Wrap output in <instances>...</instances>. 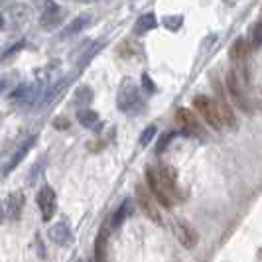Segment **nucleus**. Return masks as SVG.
<instances>
[{"label": "nucleus", "mask_w": 262, "mask_h": 262, "mask_svg": "<svg viewBox=\"0 0 262 262\" xmlns=\"http://www.w3.org/2000/svg\"><path fill=\"white\" fill-rule=\"evenodd\" d=\"M116 105H118V111L128 114V116H136V114H142L144 112V99L140 95L138 85L132 81V79H124L120 83V89H118V97H116Z\"/></svg>", "instance_id": "f257e3e1"}, {"label": "nucleus", "mask_w": 262, "mask_h": 262, "mask_svg": "<svg viewBox=\"0 0 262 262\" xmlns=\"http://www.w3.org/2000/svg\"><path fill=\"white\" fill-rule=\"evenodd\" d=\"M193 107H195V111L201 114V118L205 120L211 128H215V130H221L223 128L219 107H217V101L215 99H211L209 95H197L193 99Z\"/></svg>", "instance_id": "f03ea898"}, {"label": "nucleus", "mask_w": 262, "mask_h": 262, "mask_svg": "<svg viewBox=\"0 0 262 262\" xmlns=\"http://www.w3.org/2000/svg\"><path fill=\"white\" fill-rule=\"evenodd\" d=\"M136 201H138V207L142 209V213L148 217L150 221H154L156 225H164L162 221V215H160V209L156 205V197L152 195V191L148 189V186L144 184H136Z\"/></svg>", "instance_id": "7ed1b4c3"}, {"label": "nucleus", "mask_w": 262, "mask_h": 262, "mask_svg": "<svg viewBox=\"0 0 262 262\" xmlns=\"http://www.w3.org/2000/svg\"><path fill=\"white\" fill-rule=\"evenodd\" d=\"M176 122L182 128V132L187 134V136H193V138H203L205 136L201 120L195 116V112L189 111V109H178L176 111Z\"/></svg>", "instance_id": "20e7f679"}, {"label": "nucleus", "mask_w": 262, "mask_h": 262, "mask_svg": "<svg viewBox=\"0 0 262 262\" xmlns=\"http://www.w3.org/2000/svg\"><path fill=\"white\" fill-rule=\"evenodd\" d=\"M63 8L56 4L54 0H41V14H39V26L43 30H56L57 26L63 22Z\"/></svg>", "instance_id": "39448f33"}, {"label": "nucleus", "mask_w": 262, "mask_h": 262, "mask_svg": "<svg viewBox=\"0 0 262 262\" xmlns=\"http://www.w3.org/2000/svg\"><path fill=\"white\" fill-rule=\"evenodd\" d=\"M146 182H148V189L152 191V195L156 197V201H160L164 207H171L173 197L169 195V191L164 187V184L160 182L158 171H156L154 166H148V168H146Z\"/></svg>", "instance_id": "423d86ee"}, {"label": "nucleus", "mask_w": 262, "mask_h": 262, "mask_svg": "<svg viewBox=\"0 0 262 262\" xmlns=\"http://www.w3.org/2000/svg\"><path fill=\"white\" fill-rule=\"evenodd\" d=\"M56 201H57L56 191L50 186H41V189L37 191V207H39V213H41V219L43 221H50L56 215V209H57Z\"/></svg>", "instance_id": "0eeeda50"}, {"label": "nucleus", "mask_w": 262, "mask_h": 262, "mask_svg": "<svg viewBox=\"0 0 262 262\" xmlns=\"http://www.w3.org/2000/svg\"><path fill=\"white\" fill-rule=\"evenodd\" d=\"M171 227H173V235H176V239L180 241L182 246H186V248H193V246L197 244L199 235H197V231H195L189 223H186V221H173Z\"/></svg>", "instance_id": "6e6552de"}, {"label": "nucleus", "mask_w": 262, "mask_h": 262, "mask_svg": "<svg viewBox=\"0 0 262 262\" xmlns=\"http://www.w3.org/2000/svg\"><path fill=\"white\" fill-rule=\"evenodd\" d=\"M227 89H229V93L233 97V103H235L239 109H243V111H248V109H250V105H248V101H246V95H244L243 91V85L239 83V79H237L235 73L227 75Z\"/></svg>", "instance_id": "1a4fd4ad"}, {"label": "nucleus", "mask_w": 262, "mask_h": 262, "mask_svg": "<svg viewBox=\"0 0 262 262\" xmlns=\"http://www.w3.org/2000/svg\"><path fill=\"white\" fill-rule=\"evenodd\" d=\"M156 171H158L160 182H162L164 187L169 191V195L176 199V195H180V189H178V176H176L173 168L168 166V164H160V166L156 168Z\"/></svg>", "instance_id": "9d476101"}, {"label": "nucleus", "mask_w": 262, "mask_h": 262, "mask_svg": "<svg viewBox=\"0 0 262 262\" xmlns=\"http://www.w3.org/2000/svg\"><path fill=\"white\" fill-rule=\"evenodd\" d=\"M24 205H26V197H24V193H22V191H14V193H10V195H8V199H6V205H4V213H6V217H8V219H12V221H18L20 215H22Z\"/></svg>", "instance_id": "9b49d317"}, {"label": "nucleus", "mask_w": 262, "mask_h": 262, "mask_svg": "<svg viewBox=\"0 0 262 262\" xmlns=\"http://www.w3.org/2000/svg\"><path fill=\"white\" fill-rule=\"evenodd\" d=\"M36 142H37V136H36V134L28 136V140H26V142H24V144H22V146H20L16 152H14L12 160L8 162V166H6V169H4V173H6V176H8V173H10V171H12L14 168H18V164L22 162V160H24V158H26V154H28L30 150L36 146Z\"/></svg>", "instance_id": "f8f14e48"}, {"label": "nucleus", "mask_w": 262, "mask_h": 262, "mask_svg": "<svg viewBox=\"0 0 262 262\" xmlns=\"http://www.w3.org/2000/svg\"><path fill=\"white\" fill-rule=\"evenodd\" d=\"M89 24H91V14H81V16H77L75 20H71V22L61 30L59 37H61V39H67V37L77 36V34L83 32Z\"/></svg>", "instance_id": "ddd939ff"}, {"label": "nucleus", "mask_w": 262, "mask_h": 262, "mask_svg": "<svg viewBox=\"0 0 262 262\" xmlns=\"http://www.w3.org/2000/svg\"><path fill=\"white\" fill-rule=\"evenodd\" d=\"M50 239L54 241L56 244L59 246H65V244L71 243V239H73V235H71V229H69V225L67 223H57L54 225L52 229H50Z\"/></svg>", "instance_id": "4468645a"}, {"label": "nucleus", "mask_w": 262, "mask_h": 262, "mask_svg": "<svg viewBox=\"0 0 262 262\" xmlns=\"http://www.w3.org/2000/svg\"><path fill=\"white\" fill-rule=\"evenodd\" d=\"M77 120H79V124L83 126V128H91V130H99L103 124H101V118H99V114L91 109H85V107H81L79 112H77Z\"/></svg>", "instance_id": "2eb2a0df"}, {"label": "nucleus", "mask_w": 262, "mask_h": 262, "mask_svg": "<svg viewBox=\"0 0 262 262\" xmlns=\"http://www.w3.org/2000/svg\"><path fill=\"white\" fill-rule=\"evenodd\" d=\"M69 83H71V77H65V79H61V81H57L56 85H52L50 87V91L41 97V101H39V107H48L50 103H54L57 97H61V93L69 87Z\"/></svg>", "instance_id": "dca6fc26"}, {"label": "nucleus", "mask_w": 262, "mask_h": 262, "mask_svg": "<svg viewBox=\"0 0 262 262\" xmlns=\"http://www.w3.org/2000/svg\"><path fill=\"white\" fill-rule=\"evenodd\" d=\"M41 91H43V83H41V81H36V83H32V85H26L24 95L20 97L18 103L22 107H32L37 101V97L41 95Z\"/></svg>", "instance_id": "f3484780"}, {"label": "nucleus", "mask_w": 262, "mask_h": 262, "mask_svg": "<svg viewBox=\"0 0 262 262\" xmlns=\"http://www.w3.org/2000/svg\"><path fill=\"white\" fill-rule=\"evenodd\" d=\"M107 244H109V231L103 227L95 239V260L103 262L107 258Z\"/></svg>", "instance_id": "a211bd4d"}, {"label": "nucleus", "mask_w": 262, "mask_h": 262, "mask_svg": "<svg viewBox=\"0 0 262 262\" xmlns=\"http://www.w3.org/2000/svg\"><path fill=\"white\" fill-rule=\"evenodd\" d=\"M217 107H219V114H221V122L227 124V126H231V128H237V116L233 112V107L225 99L217 101Z\"/></svg>", "instance_id": "6ab92c4d"}, {"label": "nucleus", "mask_w": 262, "mask_h": 262, "mask_svg": "<svg viewBox=\"0 0 262 262\" xmlns=\"http://www.w3.org/2000/svg\"><path fill=\"white\" fill-rule=\"evenodd\" d=\"M93 89L91 87H87V85H81V87H77L75 89V95H73V105L75 107H87V105H91V101H93Z\"/></svg>", "instance_id": "aec40b11"}, {"label": "nucleus", "mask_w": 262, "mask_h": 262, "mask_svg": "<svg viewBox=\"0 0 262 262\" xmlns=\"http://www.w3.org/2000/svg\"><path fill=\"white\" fill-rule=\"evenodd\" d=\"M156 24H158V20H156V14H154V12L142 14L140 18L136 20V24H134V32H136V34H146V32L156 28Z\"/></svg>", "instance_id": "412c9836"}, {"label": "nucleus", "mask_w": 262, "mask_h": 262, "mask_svg": "<svg viewBox=\"0 0 262 262\" xmlns=\"http://www.w3.org/2000/svg\"><path fill=\"white\" fill-rule=\"evenodd\" d=\"M130 211H132V199H124V201L120 203V207L114 211V215H112V221H111L112 227H114V229H118L120 225L128 219Z\"/></svg>", "instance_id": "4be33fe9"}, {"label": "nucleus", "mask_w": 262, "mask_h": 262, "mask_svg": "<svg viewBox=\"0 0 262 262\" xmlns=\"http://www.w3.org/2000/svg\"><path fill=\"white\" fill-rule=\"evenodd\" d=\"M8 16H10V22L14 26H22L24 22H28V18H30V8L26 4H16L14 8L8 10Z\"/></svg>", "instance_id": "5701e85b"}, {"label": "nucleus", "mask_w": 262, "mask_h": 262, "mask_svg": "<svg viewBox=\"0 0 262 262\" xmlns=\"http://www.w3.org/2000/svg\"><path fill=\"white\" fill-rule=\"evenodd\" d=\"M248 54H250V43H248V39L239 37V39L233 43V48H231V57L237 59V61H243V59L248 57Z\"/></svg>", "instance_id": "b1692460"}, {"label": "nucleus", "mask_w": 262, "mask_h": 262, "mask_svg": "<svg viewBox=\"0 0 262 262\" xmlns=\"http://www.w3.org/2000/svg\"><path fill=\"white\" fill-rule=\"evenodd\" d=\"M260 32H262V28H260V22H256V24H252V28H250V46L254 48V50H258L260 48V43H262V37H260Z\"/></svg>", "instance_id": "393cba45"}, {"label": "nucleus", "mask_w": 262, "mask_h": 262, "mask_svg": "<svg viewBox=\"0 0 262 262\" xmlns=\"http://www.w3.org/2000/svg\"><path fill=\"white\" fill-rule=\"evenodd\" d=\"M173 136H176L173 132H164V134L158 138V142H156V152H158V154H164V150L168 148V144L173 140Z\"/></svg>", "instance_id": "a878e982"}, {"label": "nucleus", "mask_w": 262, "mask_h": 262, "mask_svg": "<svg viewBox=\"0 0 262 262\" xmlns=\"http://www.w3.org/2000/svg\"><path fill=\"white\" fill-rule=\"evenodd\" d=\"M156 132H158V128H156L154 124H152V126H148V128H144V132L140 134V146H148L150 142L154 140Z\"/></svg>", "instance_id": "bb28decb"}, {"label": "nucleus", "mask_w": 262, "mask_h": 262, "mask_svg": "<svg viewBox=\"0 0 262 262\" xmlns=\"http://www.w3.org/2000/svg\"><path fill=\"white\" fill-rule=\"evenodd\" d=\"M142 89L146 91V93H156V85H154V81L150 79L148 73H142Z\"/></svg>", "instance_id": "cd10ccee"}, {"label": "nucleus", "mask_w": 262, "mask_h": 262, "mask_svg": "<svg viewBox=\"0 0 262 262\" xmlns=\"http://www.w3.org/2000/svg\"><path fill=\"white\" fill-rule=\"evenodd\" d=\"M24 43H26V41H24V39H22V41H18V43H16V46H14V48H8V50H6V52H4V54H2V59H6V57L14 56V54H16V52H20V50H22V48H24Z\"/></svg>", "instance_id": "c85d7f7f"}, {"label": "nucleus", "mask_w": 262, "mask_h": 262, "mask_svg": "<svg viewBox=\"0 0 262 262\" xmlns=\"http://www.w3.org/2000/svg\"><path fill=\"white\" fill-rule=\"evenodd\" d=\"M164 24L168 26V28H171V30H178L180 28V24H182V18H166L164 20Z\"/></svg>", "instance_id": "c756f323"}, {"label": "nucleus", "mask_w": 262, "mask_h": 262, "mask_svg": "<svg viewBox=\"0 0 262 262\" xmlns=\"http://www.w3.org/2000/svg\"><path fill=\"white\" fill-rule=\"evenodd\" d=\"M67 120L65 118H56V128H67Z\"/></svg>", "instance_id": "7c9ffc66"}, {"label": "nucleus", "mask_w": 262, "mask_h": 262, "mask_svg": "<svg viewBox=\"0 0 262 262\" xmlns=\"http://www.w3.org/2000/svg\"><path fill=\"white\" fill-rule=\"evenodd\" d=\"M4 217H6V213H4V205L0 203V225L4 223Z\"/></svg>", "instance_id": "2f4dec72"}, {"label": "nucleus", "mask_w": 262, "mask_h": 262, "mask_svg": "<svg viewBox=\"0 0 262 262\" xmlns=\"http://www.w3.org/2000/svg\"><path fill=\"white\" fill-rule=\"evenodd\" d=\"M6 87H8L6 79H0V93H2V91H6Z\"/></svg>", "instance_id": "473e14b6"}, {"label": "nucleus", "mask_w": 262, "mask_h": 262, "mask_svg": "<svg viewBox=\"0 0 262 262\" xmlns=\"http://www.w3.org/2000/svg\"><path fill=\"white\" fill-rule=\"evenodd\" d=\"M77 2H81V4H93V2H101V0H77Z\"/></svg>", "instance_id": "72a5a7b5"}, {"label": "nucleus", "mask_w": 262, "mask_h": 262, "mask_svg": "<svg viewBox=\"0 0 262 262\" xmlns=\"http://www.w3.org/2000/svg\"><path fill=\"white\" fill-rule=\"evenodd\" d=\"M12 0H0V8H4V6H8Z\"/></svg>", "instance_id": "f704fd0d"}, {"label": "nucleus", "mask_w": 262, "mask_h": 262, "mask_svg": "<svg viewBox=\"0 0 262 262\" xmlns=\"http://www.w3.org/2000/svg\"><path fill=\"white\" fill-rule=\"evenodd\" d=\"M2 28H4V18L0 16V30H2Z\"/></svg>", "instance_id": "c9c22d12"}]
</instances>
